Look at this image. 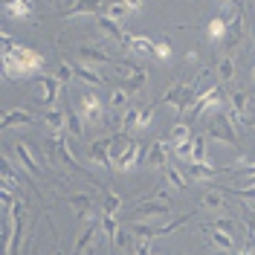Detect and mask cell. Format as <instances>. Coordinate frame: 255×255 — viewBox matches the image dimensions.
Instances as JSON below:
<instances>
[{
    "label": "cell",
    "mask_w": 255,
    "mask_h": 255,
    "mask_svg": "<svg viewBox=\"0 0 255 255\" xmlns=\"http://www.w3.org/2000/svg\"><path fill=\"white\" fill-rule=\"evenodd\" d=\"M47 67V58L32 47L15 44L9 32H3V73L6 79H32Z\"/></svg>",
    "instance_id": "1"
},
{
    "label": "cell",
    "mask_w": 255,
    "mask_h": 255,
    "mask_svg": "<svg viewBox=\"0 0 255 255\" xmlns=\"http://www.w3.org/2000/svg\"><path fill=\"white\" fill-rule=\"evenodd\" d=\"M23 200H17L15 206L6 212V232H9V241H6V255H15L17 247H20V238H23Z\"/></svg>",
    "instance_id": "2"
},
{
    "label": "cell",
    "mask_w": 255,
    "mask_h": 255,
    "mask_svg": "<svg viewBox=\"0 0 255 255\" xmlns=\"http://www.w3.org/2000/svg\"><path fill=\"white\" fill-rule=\"evenodd\" d=\"M113 73L128 93L145 87V81H148V67H136V64H113Z\"/></svg>",
    "instance_id": "3"
},
{
    "label": "cell",
    "mask_w": 255,
    "mask_h": 255,
    "mask_svg": "<svg viewBox=\"0 0 255 255\" xmlns=\"http://www.w3.org/2000/svg\"><path fill=\"white\" fill-rule=\"evenodd\" d=\"M171 215V200L165 197H148V200H139L136 209H133V221H151V218H168Z\"/></svg>",
    "instance_id": "4"
},
{
    "label": "cell",
    "mask_w": 255,
    "mask_h": 255,
    "mask_svg": "<svg viewBox=\"0 0 255 255\" xmlns=\"http://www.w3.org/2000/svg\"><path fill=\"white\" fill-rule=\"evenodd\" d=\"M79 111H81V116H84V122H90V125H102V119H105V105H102V99L96 96V90L81 93Z\"/></svg>",
    "instance_id": "5"
},
{
    "label": "cell",
    "mask_w": 255,
    "mask_h": 255,
    "mask_svg": "<svg viewBox=\"0 0 255 255\" xmlns=\"http://www.w3.org/2000/svg\"><path fill=\"white\" fill-rule=\"evenodd\" d=\"M209 136L218 139V142H223V145H235L238 142V136H235V125H232V119H229V113L226 111L218 113V116L212 119V125H209Z\"/></svg>",
    "instance_id": "6"
},
{
    "label": "cell",
    "mask_w": 255,
    "mask_h": 255,
    "mask_svg": "<svg viewBox=\"0 0 255 255\" xmlns=\"http://www.w3.org/2000/svg\"><path fill=\"white\" fill-rule=\"evenodd\" d=\"M79 58H81V64H90V67H105V64L113 67V64H116L111 52H108L105 47H99V44H81Z\"/></svg>",
    "instance_id": "7"
},
{
    "label": "cell",
    "mask_w": 255,
    "mask_h": 255,
    "mask_svg": "<svg viewBox=\"0 0 255 255\" xmlns=\"http://www.w3.org/2000/svg\"><path fill=\"white\" fill-rule=\"evenodd\" d=\"M12 151H15V157H17V162H20V168H23V171H26L32 180H41V168H38V162H35V154H32L29 142H26V139H17Z\"/></svg>",
    "instance_id": "8"
},
{
    "label": "cell",
    "mask_w": 255,
    "mask_h": 255,
    "mask_svg": "<svg viewBox=\"0 0 255 255\" xmlns=\"http://www.w3.org/2000/svg\"><path fill=\"white\" fill-rule=\"evenodd\" d=\"M96 26H99V32H102V35H108V38H113V41H119V44L128 49L130 35L122 29V23H119V20H113L111 15H99V17H96Z\"/></svg>",
    "instance_id": "9"
},
{
    "label": "cell",
    "mask_w": 255,
    "mask_h": 255,
    "mask_svg": "<svg viewBox=\"0 0 255 255\" xmlns=\"http://www.w3.org/2000/svg\"><path fill=\"white\" fill-rule=\"evenodd\" d=\"M87 157L93 165L99 168H113V159H111V136H105V139H99L87 148Z\"/></svg>",
    "instance_id": "10"
},
{
    "label": "cell",
    "mask_w": 255,
    "mask_h": 255,
    "mask_svg": "<svg viewBox=\"0 0 255 255\" xmlns=\"http://www.w3.org/2000/svg\"><path fill=\"white\" fill-rule=\"evenodd\" d=\"M145 165L151 168H168V142L165 139H154L148 145V154H145Z\"/></svg>",
    "instance_id": "11"
},
{
    "label": "cell",
    "mask_w": 255,
    "mask_h": 255,
    "mask_svg": "<svg viewBox=\"0 0 255 255\" xmlns=\"http://www.w3.org/2000/svg\"><path fill=\"white\" fill-rule=\"evenodd\" d=\"M61 81L58 79H38V87H35V99L38 102H44V105H52V102H58V96H61Z\"/></svg>",
    "instance_id": "12"
},
{
    "label": "cell",
    "mask_w": 255,
    "mask_h": 255,
    "mask_svg": "<svg viewBox=\"0 0 255 255\" xmlns=\"http://www.w3.org/2000/svg\"><path fill=\"white\" fill-rule=\"evenodd\" d=\"M35 122V113L26 111V108H12V111L3 113L0 119V130H9V128H17V125H32Z\"/></svg>",
    "instance_id": "13"
},
{
    "label": "cell",
    "mask_w": 255,
    "mask_h": 255,
    "mask_svg": "<svg viewBox=\"0 0 255 255\" xmlns=\"http://www.w3.org/2000/svg\"><path fill=\"white\" fill-rule=\"evenodd\" d=\"M99 232H102V221H99V223H84L79 241H76V247H73V255H84V253H87V250L96 244Z\"/></svg>",
    "instance_id": "14"
},
{
    "label": "cell",
    "mask_w": 255,
    "mask_h": 255,
    "mask_svg": "<svg viewBox=\"0 0 255 255\" xmlns=\"http://www.w3.org/2000/svg\"><path fill=\"white\" fill-rule=\"evenodd\" d=\"M200 232L209 238V244H215L218 250H223V253H232L235 250V235H229V232H221V229H212V226H200Z\"/></svg>",
    "instance_id": "15"
},
{
    "label": "cell",
    "mask_w": 255,
    "mask_h": 255,
    "mask_svg": "<svg viewBox=\"0 0 255 255\" xmlns=\"http://www.w3.org/2000/svg\"><path fill=\"white\" fill-rule=\"evenodd\" d=\"M3 9L12 20H29L32 17V0H3Z\"/></svg>",
    "instance_id": "16"
},
{
    "label": "cell",
    "mask_w": 255,
    "mask_h": 255,
    "mask_svg": "<svg viewBox=\"0 0 255 255\" xmlns=\"http://www.w3.org/2000/svg\"><path fill=\"white\" fill-rule=\"evenodd\" d=\"M73 70H76V79H81L84 84H90V87H102V84H105V76L99 73V67H90V64H73Z\"/></svg>",
    "instance_id": "17"
},
{
    "label": "cell",
    "mask_w": 255,
    "mask_h": 255,
    "mask_svg": "<svg viewBox=\"0 0 255 255\" xmlns=\"http://www.w3.org/2000/svg\"><path fill=\"white\" fill-rule=\"evenodd\" d=\"M200 206L203 209H226L229 206V200H226V191H223V186H212V189L200 197Z\"/></svg>",
    "instance_id": "18"
},
{
    "label": "cell",
    "mask_w": 255,
    "mask_h": 255,
    "mask_svg": "<svg viewBox=\"0 0 255 255\" xmlns=\"http://www.w3.org/2000/svg\"><path fill=\"white\" fill-rule=\"evenodd\" d=\"M154 47H157V41L154 38H145V35H130V41H128V52H133V55H154Z\"/></svg>",
    "instance_id": "19"
},
{
    "label": "cell",
    "mask_w": 255,
    "mask_h": 255,
    "mask_svg": "<svg viewBox=\"0 0 255 255\" xmlns=\"http://www.w3.org/2000/svg\"><path fill=\"white\" fill-rule=\"evenodd\" d=\"M102 12V0H76L67 12H64V17H79V15H99Z\"/></svg>",
    "instance_id": "20"
},
{
    "label": "cell",
    "mask_w": 255,
    "mask_h": 255,
    "mask_svg": "<svg viewBox=\"0 0 255 255\" xmlns=\"http://www.w3.org/2000/svg\"><path fill=\"white\" fill-rule=\"evenodd\" d=\"M44 122H47V130L52 133V136H61L64 130H67V113L52 108V111L44 113Z\"/></svg>",
    "instance_id": "21"
},
{
    "label": "cell",
    "mask_w": 255,
    "mask_h": 255,
    "mask_svg": "<svg viewBox=\"0 0 255 255\" xmlns=\"http://www.w3.org/2000/svg\"><path fill=\"white\" fill-rule=\"evenodd\" d=\"M191 162L197 165H212V159L206 154V136H194L191 139Z\"/></svg>",
    "instance_id": "22"
},
{
    "label": "cell",
    "mask_w": 255,
    "mask_h": 255,
    "mask_svg": "<svg viewBox=\"0 0 255 255\" xmlns=\"http://www.w3.org/2000/svg\"><path fill=\"white\" fill-rule=\"evenodd\" d=\"M226 35H229V23L223 17H212L209 26H206V38L209 41H223Z\"/></svg>",
    "instance_id": "23"
},
{
    "label": "cell",
    "mask_w": 255,
    "mask_h": 255,
    "mask_svg": "<svg viewBox=\"0 0 255 255\" xmlns=\"http://www.w3.org/2000/svg\"><path fill=\"white\" fill-rule=\"evenodd\" d=\"M130 232L136 235V241H154L159 235V229L157 226H151L148 221H133L130 223Z\"/></svg>",
    "instance_id": "24"
},
{
    "label": "cell",
    "mask_w": 255,
    "mask_h": 255,
    "mask_svg": "<svg viewBox=\"0 0 255 255\" xmlns=\"http://www.w3.org/2000/svg\"><path fill=\"white\" fill-rule=\"evenodd\" d=\"M67 203L76 209L79 215H87V212L93 209V197H90V194H84V191H79V194H67Z\"/></svg>",
    "instance_id": "25"
},
{
    "label": "cell",
    "mask_w": 255,
    "mask_h": 255,
    "mask_svg": "<svg viewBox=\"0 0 255 255\" xmlns=\"http://www.w3.org/2000/svg\"><path fill=\"white\" fill-rule=\"evenodd\" d=\"M218 79L221 81H232L235 79V58L226 52V55H221V61H218Z\"/></svg>",
    "instance_id": "26"
},
{
    "label": "cell",
    "mask_w": 255,
    "mask_h": 255,
    "mask_svg": "<svg viewBox=\"0 0 255 255\" xmlns=\"http://www.w3.org/2000/svg\"><path fill=\"white\" fill-rule=\"evenodd\" d=\"M229 108H232V111L235 113H241V116H247V119H250V96L244 93V90H238V93H232V99H229Z\"/></svg>",
    "instance_id": "27"
},
{
    "label": "cell",
    "mask_w": 255,
    "mask_h": 255,
    "mask_svg": "<svg viewBox=\"0 0 255 255\" xmlns=\"http://www.w3.org/2000/svg\"><path fill=\"white\" fill-rule=\"evenodd\" d=\"M125 105H128V90L119 84V87H113L111 96H108V108H111V111H122Z\"/></svg>",
    "instance_id": "28"
},
{
    "label": "cell",
    "mask_w": 255,
    "mask_h": 255,
    "mask_svg": "<svg viewBox=\"0 0 255 255\" xmlns=\"http://www.w3.org/2000/svg\"><path fill=\"white\" fill-rule=\"evenodd\" d=\"M189 177L191 180H209L212 174H218V165H197V162H189Z\"/></svg>",
    "instance_id": "29"
},
{
    "label": "cell",
    "mask_w": 255,
    "mask_h": 255,
    "mask_svg": "<svg viewBox=\"0 0 255 255\" xmlns=\"http://www.w3.org/2000/svg\"><path fill=\"white\" fill-rule=\"evenodd\" d=\"M119 223H116V215H105L102 212V232L108 235V241H111V247H113V241H116V235H119Z\"/></svg>",
    "instance_id": "30"
},
{
    "label": "cell",
    "mask_w": 255,
    "mask_h": 255,
    "mask_svg": "<svg viewBox=\"0 0 255 255\" xmlns=\"http://www.w3.org/2000/svg\"><path fill=\"white\" fill-rule=\"evenodd\" d=\"M81 119H84L81 111H73V108L67 111V130H70L73 136H84V125H81Z\"/></svg>",
    "instance_id": "31"
},
{
    "label": "cell",
    "mask_w": 255,
    "mask_h": 255,
    "mask_svg": "<svg viewBox=\"0 0 255 255\" xmlns=\"http://www.w3.org/2000/svg\"><path fill=\"white\" fill-rule=\"evenodd\" d=\"M191 139V128L189 122H177L174 128H171V136H168V142L177 145V142H189Z\"/></svg>",
    "instance_id": "32"
},
{
    "label": "cell",
    "mask_w": 255,
    "mask_h": 255,
    "mask_svg": "<svg viewBox=\"0 0 255 255\" xmlns=\"http://www.w3.org/2000/svg\"><path fill=\"white\" fill-rule=\"evenodd\" d=\"M165 180H168V186H171L174 191L186 189V177H183V171H180L177 165H168V168H165Z\"/></svg>",
    "instance_id": "33"
},
{
    "label": "cell",
    "mask_w": 255,
    "mask_h": 255,
    "mask_svg": "<svg viewBox=\"0 0 255 255\" xmlns=\"http://www.w3.org/2000/svg\"><path fill=\"white\" fill-rule=\"evenodd\" d=\"M119 209H122V197L116 194V189H108L105 191V206H102V212L105 215H116Z\"/></svg>",
    "instance_id": "34"
},
{
    "label": "cell",
    "mask_w": 255,
    "mask_h": 255,
    "mask_svg": "<svg viewBox=\"0 0 255 255\" xmlns=\"http://www.w3.org/2000/svg\"><path fill=\"white\" fill-rule=\"evenodd\" d=\"M0 174H3V186H9V189L17 186V174H15V168H12V162H9V157L0 159Z\"/></svg>",
    "instance_id": "35"
},
{
    "label": "cell",
    "mask_w": 255,
    "mask_h": 255,
    "mask_svg": "<svg viewBox=\"0 0 255 255\" xmlns=\"http://www.w3.org/2000/svg\"><path fill=\"white\" fill-rule=\"evenodd\" d=\"M232 44H241V38H244V12L238 9V15H235V20L229 23V35H226Z\"/></svg>",
    "instance_id": "36"
},
{
    "label": "cell",
    "mask_w": 255,
    "mask_h": 255,
    "mask_svg": "<svg viewBox=\"0 0 255 255\" xmlns=\"http://www.w3.org/2000/svg\"><path fill=\"white\" fill-rule=\"evenodd\" d=\"M154 111H157V105H151V102L139 108V122H136V130H145V128L154 122Z\"/></svg>",
    "instance_id": "37"
},
{
    "label": "cell",
    "mask_w": 255,
    "mask_h": 255,
    "mask_svg": "<svg viewBox=\"0 0 255 255\" xmlns=\"http://www.w3.org/2000/svg\"><path fill=\"white\" fill-rule=\"evenodd\" d=\"M136 122H139V108H128L122 113V128L130 133V130H136Z\"/></svg>",
    "instance_id": "38"
},
{
    "label": "cell",
    "mask_w": 255,
    "mask_h": 255,
    "mask_svg": "<svg viewBox=\"0 0 255 255\" xmlns=\"http://www.w3.org/2000/svg\"><path fill=\"white\" fill-rule=\"evenodd\" d=\"M55 79L61 81V84H70V81L76 79V70H73V64H70V61H61V64H58V73H55Z\"/></svg>",
    "instance_id": "39"
},
{
    "label": "cell",
    "mask_w": 255,
    "mask_h": 255,
    "mask_svg": "<svg viewBox=\"0 0 255 255\" xmlns=\"http://www.w3.org/2000/svg\"><path fill=\"white\" fill-rule=\"evenodd\" d=\"M154 58H157V61H168V58H171V44H168L165 38H159L157 41V47H154Z\"/></svg>",
    "instance_id": "40"
},
{
    "label": "cell",
    "mask_w": 255,
    "mask_h": 255,
    "mask_svg": "<svg viewBox=\"0 0 255 255\" xmlns=\"http://www.w3.org/2000/svg\"><path fill=\"white\" fill-rule=\"evenodd\" d=\"M209 226H212V229H221V232H229V235L235 232V221H232V218H215Z\"/></svg>",
    "instance_id": "41"
},
{
    "label": "cell",
    "mask_w": 255,
    "mask_h": 255,
    "mask_svg": "<svg viewBox=\"0 0 255 255\" xmlns=\"http://www.w3.org/2000/svg\"><path fill=\"white\" fill-rule=\"evenodd\" d=\"M191 139H194V136H191ZM191 139H189V142H177V145H171V148H174V154L183 159V162H191Z\"/></svg>",
    "instance_id": "42"
},
{
    "label": "cell",
    "mask_w": 255,
    "mask_h": 255,
    "mask_svg": "<svg viewBox=\"0 0 255 255\" xmlns=\"http://www.w3.org/2000/svg\"><path fill=\"white\" fill-rule=\"evenodd\" d=\"M108 15H111L113 20H122V17H128L130 12L125 9V3H108Z\"/></svg>",
    "instance_id": "43"
},
{
    "label": "cell",
    "mask_w": 255,
    "mask_h": 255,
    "mask_svg": "<svg viewBox=\"0 0 255 255\" xmlns=\"http://www.w3.org/2000/svg\"><path fill=\"white\" fill-rule=\"evenodd\" d=\"M113 247L128 253V247H130V235H128V229H119V235H116V241H113Z\"/></svg>",
    "instance_id": "44"
},
{
    "label": "cell",
    "mask_w": 255,
    "mask_h": 255,
    "mask_svg": "<svg viewBox=\"0 0 255 255\" xmlns=\"http://www.w3.org/2000/svg\"><path fill=\"white\" fill-rule=\"evenodd\" d=\"M183 223H186V218H177V221L165 223V226H159V235H157V238H162V235H171V232H174V229H180Z\"/></svg>",
    "instance_id": "45"
},
{
    "label": "cell",
    "mask_w": 255,
    "mask_h": 255,
    "mask_svg": "<svg viewBox=\"0 0 255 255\" xmlns=\"http://www.w3.org/2000/svg\"><path fill=\"white\" fill-rule=\"evenodd\" d=\"M226 194L232 191V194H238V197H244V200H250V203H255V189H223Z\"/></svg>",
    "instance_id": "46"
},
{
    "label": "cell",
    "mask_w": 255,
    "mask_h": 255,
    "mask_svg": "<svg viewBox=\"0 0 255 255\" xmlns=\"http://www.w3.org/2000/svg\"><path fill=\"white\" fill-rule=\"evenodd\" d=\"M122 3H125V9H128V12H139L145 0H122Z\"/></svg>",
    "instance_id": "47"
},
{
    "label": "cell",
    "mask_w": 255,
    "mask_h": 255,
    "mask_svg": "<svg viewBox=\"0 0 255 255\" xmlns=\"http://www.w3.org/2000/svg\"><path fill=\"white\" fill-rule=\"evenodd\" d=\"M215 3H223V6H238V0H215Z\"/></svg>",
    "instance_id": "48"
},
{
    "label": "cell",
    "mask_w": 255,
    "mask_h": 255,
    "mask_svg": "<svg viewBox=\"0 0 255 255\" xmlns=\"http://www.w3.org/2000/svg\"><path fill=\"white\" fill-rule=\"evenodd\" d=\"M52 3H64V0H52Z\"/></svg>",
    "instance_id": "49"
},
{
    "label": "cell",
    "mask_w": 255,
    "mask_h": 255,
    "mask_svg": "<svg viewBox=\"0 0 255 255\" xmlns=\"http://www.w3.org/2000/svg\"><path fill=\"white\" fill-rule=\"evenodd\" d=\"M253 79H255V67H253Z\"/></svg>",
    "instance_id": "50"
},
{
    "label": "cell",
    "mask_w": 255,
    "mask_h": 255,
    "mask_svg": "<svg viewBox=\"0 0 255 255\" xmlns=\"http://www.w3.org/2000/svg\"><path fill=\"white\" fill-rule=\"evenodd\" d=\"M151 255H162V253H151Z\"/></svg>",
    "instance_id": "51"
}]
</instances>
